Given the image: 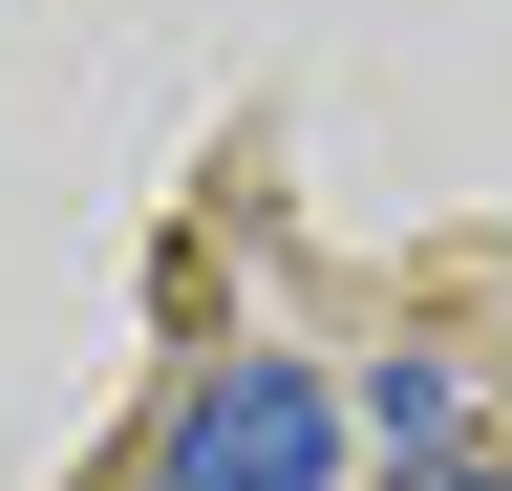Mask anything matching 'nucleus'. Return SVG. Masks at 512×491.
Listing matches in <instances>:
<instances>
[{
    "mask_svg": "<svg viewBox=\"0 0 512 491\" xmlns=\"http://www.w3.org/2000/svg\"><path fill=\"white\" fill-rule=\"evenodd\" d=\"M427 491H512V470H427Z\"/></svg>",
    "mask_w": 512,
    "mask_h": 491,
    "instance_id": "2",
    "label": "nucleus"
},
{
    "mask_svg": "<svg viewBox=\"0 0 512 491\" xmlns=\"http://www.w3.org/2000/svg\"><path fill=\"white\" fill-rule=\"evenodd\" d=\"M171 491H342V385L320 363H214L171 406Z\"/></svg>",
    "mask_w": 512,
    "mask_h": 491,
    "instance_id": "1",
    "label": "nucleus"
}]
</instances>
